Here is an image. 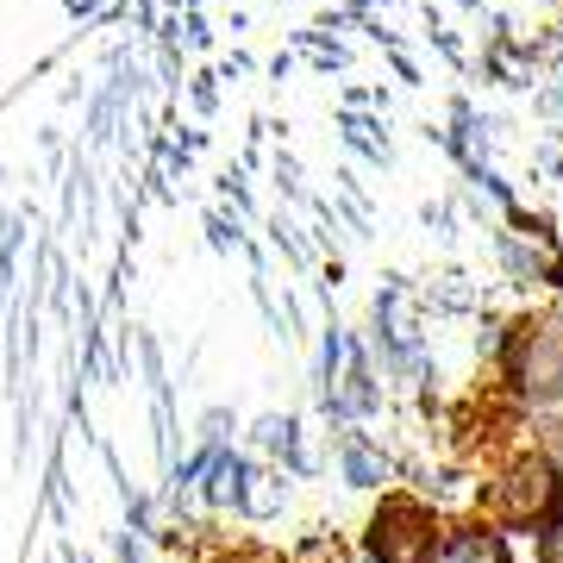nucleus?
I'll return each mask as SVG.
<instances>
[{"mask_svg": "<svg viewBox=\"0 0 563 563\" xmlns=\"http://www.w3.org/2000/svg\"><path fill=\"white\" fill-rule=\"evenodd\" d=\"M539 551H544V563H563V514H558V520H551V526H544Z\"/></svg>", "mask_w": 563, "mask_h": 563, "instance_id": "39448f33", "label": "nucleus"}, {"mask_svg": "<svg viewBox=\"0 0 563 563\" xmlns=\"http://www.w3.org/2000/svg\"><path fill=\"white\" fill-rule=\"evenodd\" d=\"M432 551V514L420 501H383L369 520V558L376 563H426Z\"/></svg>", "mask_w": 563, "mask_h": 563, "instance_id": "f03ea898", "label": "nucleus"}, {"mask_svg": "<svg viewBox=\"0 0 563 563\" xmlns=\"http://www.w3.org/2000/svg\"><path fill=\"white\" fill-rule=\"evenodd\" d=\"M307 563H344V558H339V544H313V551H307Z\"/></svg>", "mask_w": 563, "mask_h": 563, "instance_id": "423d86ee", "label": "nucleus"}, {"mask_svg": "<svg viewBox=\"0 0 563 563\" xmlns=\"http://www.w3.org/2000/svg\"><path fill=\"white\" fill-rule=\"evenodd\" d=\"M514 383L532 401H563V313H539L514 339Z\"/></svg>", "mask_w": 563, "mask_h": 563, "instance_id": "f257e3e1", "label": "nucleus"}, {"mask_svg": "<svg viewBox=\"0 0 563 563\" xmlns=\"http://www.w3.org/2000/svg\"><path fill=\"white\" fill-rule=\"evenodd\" d=\"M439 563H507V544L488 526H463V532H451L439 544Z\"/></svg>", "mask_w": 563, "mask_h": 563, "instance_id": "20e7f679", "label": "nucleus"}, {"mask_svg": "<svg viewBox=\"0 0 563 563\" xmlns=\"http://www.w3.org/2000/svg\"><path fill=\"white\" fill-rule=\"evenodd\" d=\"M558 470L544 457H520L514 470H507V483L495 488V507H501L507 520H539V514H551L558 507Z\"/></svg>", "mask_w": 563, "mask_h": 563, "instance_id": "7ed1b4c3", "label": "nucleus"}]
</instances>
